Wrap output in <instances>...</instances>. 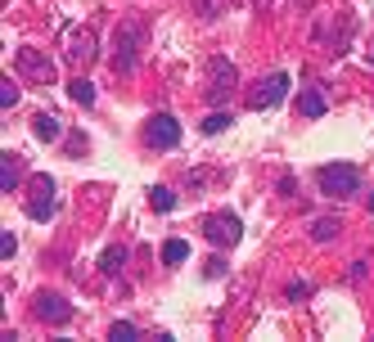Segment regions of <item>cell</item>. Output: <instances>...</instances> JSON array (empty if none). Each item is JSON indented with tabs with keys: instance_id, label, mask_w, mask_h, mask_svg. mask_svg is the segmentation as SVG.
I'll list each match as a JSON object with an SVG mask.
<instances>
[{
	"instance_id": "cell-2",
	"label": "cell",
	"mask_w": 374,
	"mask_h": 342,
	"mask_svg": "<svg viewBox=\"0 0 374 342\" xmlns=\"http://www.w3.org/2000/svg\"><path fill=\"white\" fill-rule=\"evenodd\" d=\"M315 185H320L329 198H357V189H361V167H357V163H325L320 171H315Z\"/></svg>"
},
{
	"instance_id": "cell-24",
	"label": "cell",
	"mask_w": 374,
	"mask_h": 342,
	"mask_svg": "<svg viewBox=\"0 0 374 342\" xmlns=\"http://www.w3.org/2000/svg\"><path fill=\"white\" fill-rule=\"evenodd\" d=\"M14 252H18V239H14V234L5 230V234H0V256H5V261H9V256H14Z\"/></svg>"
},
{
	"instance_id": "cell-4",
	"label": "cell",
	"mask_w": 374,
	"mask_h": 342,
	"mask_svg": "<svg viewBox=\"0 0 374 342\" xmlns=\"http://www.w3.org/2000/svg\"><path fill=\"white\" fill-rule=\"evenodd\" d=\"M203 239L217 243V248H235V243L244 239V221H239V212H212L203 221Z\"/></svg>"
},
{
	"instance_id": "cell-18",
	"label": "cell",
	"mask_w": 374,
	"mask_h": 342,
	"mask_svg": "<svg viewBox=\"0 0 374 342\" xmlns=\"http://www.w3.org/2000/svg\"><path fill=\"white\" fill-rule=\"evenodd\" d=\"M68 95L77 104H81V108H95V86L86 81V77H77V81H68Z\"/></svg>"
},
{
	"instance_id": "cell-23",
	"label": "cell",
	"mask_w": 374,
	"mask_h": 342,
	"mask_svg": "<svg viewBox=\"0 0 374 342\" xmlns=\"http://www.w3.org/2000/svg\"><path fill=\"white\" fill-rule=\"evenodd\" d=\"M0 104H5V108H14V104H18V81H5V90H0Z\"/></svg>"
},
{
	"instance_id": "cell-19",
	"label": "cell",
	"mask_w": 374,
	"mask_h": 342,
	"mask_svg": "<svg viewBox=\"0 0 374 342\" xmlns=\"http://www.w3.org/2000/svg\"><path fill=\"white\" fill-rule=\"evenodd\" d=\"M230 122H235V117H230V113H221V108L208 113V117H203V136H221V131H230Z\"/></svg>"
},
{
	"instance_id": "cell-22",
	"label": "cell",
	"mask_w": 374,
	"mask_h": 342,
	"mask_svg": "<svg viewBox=\"0 0 374 342\" xmlns=\"http://www.w3.org/2000/svg\"><path fill=\"white\" fill-rule=\"evenodd\" d=\"M230 275V266L221 261V256H208V266H203V279H226Z\"/></svg>"
},
{
	"instance_id": "cell-13",
	"label": "cell",
	"mask_w": 374,
	"mask_h": 342,
	"mask_svg": "<svg viewBox=\"0 0 374 342\" xmlns=\"http://www.w3.org/2000/svg\"><path fill=\"white\" fill-rule=\"evenodd\" d=\"M122 266H127V248H122V243H113V248L100 252V270L104 275H122Z\"/></svg>"
},
{
	"instance_id": "cell-25",
	"label": "cell",
	"mask_w": 374,
	"mask_h": 342,
	"mask_svg": "<svg viewBox=\"0 0 374 342\" xmlns=\"http://www.w3.org/2000/svg\"><path fill=\"white\" fill-rule=\"evenodd\" d=\"M68 149H72V154H77V158H81V154H86V136H81V131H72V136H68Z\"/></svg>"
},
{
	"instance_id": "cell-9",
	"label": "cell",
	"mask_w": 374,
	"mask_h": 342,
	"mask_svg": "<svg viewBox=\"0 0 374 342\" xmlns=\"http://www.w3.org/2000/svg\"><path fill=\"white\" fill-rule=\"evenodd\" d=\"M32 311L45 320V325H68V320H72V302H68V298H59V293H50V288L36 293Z\"/></svg>"
},
{
	"instance_id": "cell-16",
	"label": "cell",
	"mask_w": 374,
	"mask_h": 342,
	"mask_svg": "<svg viewBox=\"0 0 374 342\" xmlns=\"http://www.w3.org/2000/svg\"><path fill=\"white\" fill-rule=\"evenodd\" d=\"M0 189H5V194H14V189H18V154L0 158Z\"/></svg>"
},
{
	"instance_id": "cell-14",
	"label": "cell",
	"mask_w": 374,
	"mask_h": 342,
	"mask_svg": "<svg viewBox=\"0 0 374 342\" xmlns=\"http://www.w3.org/2000/svg\"><path fill=\"white\" fill-rule=\"evenodd\" d=\"M158 256H162V266H180V261H189V243L185 239H167L158 248Z\"/></svg>"
},
{
	"instance_id": "cell-6",
	"label": "cell",
	"mask_w": 374,
	"mask_h": 342,
	"mask_svg": "<svg viewBox=\"0 0 374 342\" xmlns=\"http://www.w3.org/2000/svg\"><path fill=\"white\" fill-rule=\"evenodd\" d=\"M63 54H68V63H77V68H91L100 59V41H95L91 27H72L68 41H63Z\"/></svg>"
},
{
	"instance_id": "cell-7",
	"label": "cell",
	"mask_w": 374,
	"mask_h": 342,
	"mask_svg": "<svg viewBox=\"0 0 374 342\" xmlns=\"http://www.w3.org/2000/svg\"><path fill=\"white\" fill-rule=\"evenodd\" d=\"M145 145L149 149H176L180 145V122L171 113H153L145 122Z\"/></svg>"
},
{
	"instance_id": "cell-15",
	"label": "cell",
	"mask_w": 374,
	"mask_h": 342,
	"mask_svg": "<svg viewBox=\"0 0 374 342\" xmlns=\"http://www.w3.org/2000/svg\"><path fill=\"white\" fill-rule=\"evenodd\" d=\"M149 207H153V212H162V216L176 212V194H171L167 185H149Z\"/></svg>"
},
{
	"instance_id": "cell-11",
	"label": "cell",
	"mask_w": 374,
	"mask_h": 342,
	"mask_svg": "<svg viewBox=\"0 0 374 342\" xmlns=\"http://www.w3.org/2000/svg\"><path fill=\"white\" fill-rule=\"evenodd\" d=\"M298 113H302V117H325V113H329V95H325L320 90V86H306V90L298 95Z\"/></svg>"
},
{
	"instance_id": "cell-12",
	"label": "cell",
	"mask_w": 374,
	"mask_h": 342,
	"mask_svg": "<svg viewBox=\"0 0 374 342\" xmlns=\"http://www.w3.org/2000/svg\"><path fill=\"white\" fill-rule=\"evenodd\" d=\"M32 131H36V140L54 145V140H59V117H54V113H36V117H32Z\"/></svg>"
},
{
	"instance_id": "cell-8",
	"label": "cell",
	"mask_w": 374,
	"mask_h": 342,
	"mask_svg": "<svg viewBox=\"0 0 374 342\" xmlns=\"http://www.w3.org/2000/svg\"><path fill=\"white\" fill-rule=\"evenodd\" d=\"M289 72H266L262 86H257L253 95H248V104L253 108H275V104H284V95H289Z\"/></svg>"
},
{
	"instance_id": "cell-17",
	"label": "cell",
	"mask_w": 374,
	"mask_h": 342,
	"mask_svg": "<svg viewBox=\"0 0 374 342\" xmlns=\"http://www.w3.org/2000/svg\"><path fill=\"white\" fill-rule=\"evenodd\" d=\"M311 239H315V243H334V239H338V221H334V216L311 221Z\"/></svg>"
},
{
	"instance_id": "cell-10",
	"label": "cell",
	"mask_w": 374,
	"mask_h": 342,
	"mask_svg": "<svg viewBox=\"0 0 374 342\" xmlns=\"http://www.w3.org/2000/svg\"><path fill=\"white\" fill-rule=\"evenodd\" d=\"M14 63H18V72H23V77H32L36 86H50V81H54V63L45 59L41 50H18Z\"/></svg>"
},
{
	"instance_id": "cell-1",
	"label": "cell",
	"mask_w": 374,
	"mask_h": 342,
	"mask_svg": "<svg viewBox=\"0 0 374 342\" xmlns=\"http://www.w3.org/2000/svg\"><path fill=\"white\" fill-rule=\"evenodd\" d=\"M140 41H145V23H136V18H127V23H118V32H113V72H122V77H131L140 63Z\"/></svg>"
},
{
	"instance_id": "cell-3",
	"label": "cell",
	"mask_w": 374,
	"mask_h": 342,
	"mask_svg": "<svg viewBox=\"0 0 374 342\" xmlns=\"http://www.w3.org/2000/svg\"><path fill=\"white\" fill-rule=\"evenodd\" d=\"M27 216L32 221H50L54 212H59V198H54V176H45V171H36L32 185H27Z\"/></svg>"
},
{
	"instance_id": "cell-26",
	"label": "cell",
	"mask_w": 374,
	"mask_h": 342,
	"mask_svg": "<svg viewBox=\"0 0 374 342\" xmlns=\"http://www.w3.org/2000/svg\"><path fill=\"white\" fill-rule=\"evenodd\" d=\"M370 212H374V194H370Z\"/></svg>"
},
{
	"instance_id": "cell-5",
	"label": "cell",
	"mask_w": 374,
	"mask_h": 342,
	"mask_svg": "<svg viewBox=\"0 0 374 342\" xmlns=\"http://www.w3.org/2000/svg\"><path fill=\"white\" fill-rule=\"evenodd\" d=\"M235 86H239V68L226 59V54H217L212 63H208V99L212 104H221L235 95Z\"/></svg>"
},
{
	"instance_id": "cell-21",
	"label": "cell",
	"mask_w": 374,
	"mask_h": 342,
	"mask_svg": "<svg viewBox=\"0 0 374 342\" xmlns=\"http://www.w3.org/2000/svg\"><path fill=\"white\" fill-rule=\"evenodd\" d=\"M306 298H311V284L306 279H293L289 288H284V302H306Z\"/></svg>"
},
{
	"instance_id": "cell-20",
	"label": "cell",
	"mask_w": 374,
	"mask_h": 342,
	"mask_svg": "<svg viewBox=\"0 0 374 342\" xmlns=\"http://www.w3.org/2000/svg\"><path fill=\"white\" fill-rule=\"evenodd\" d=\"M109 338H113V342H136V338H140V329L131 325V320H118V325L109 329Z\"/></svg>"
}]
</instances>
